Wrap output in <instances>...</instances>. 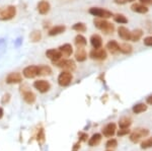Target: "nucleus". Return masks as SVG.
<instances>
[{
	"instance_id": "1",
	"label": "nucleus",
	"mask_w": 152,
	"mask_h": 151,
	"mask_svg": "<svg viewBox=\"0 0 152 151\" xmlns=\"http://www.w3.org/2000/svg\"><path fill=\"white\" fill-rule=\"evenodd\" d=\"M94 23L95 26V28H99L102 31V33L107 34V35H110V34H113L115 31V26L111 23H109L107 20H105L104 18H95L94 20Z\"/></svg>"
},
{
	"instance_id": "2",
	"label": "nucleus",
	"mask_w": 152,
	"mask_h": 151,
	"mask_svg": "<svg viewBox=\"0 0 152 151\" xmlns=\"http://www.w3.org/2000/svg\"><path fill=\"white\" fill-rule=\"evenodd\" d=\"M91 15L94 16H96L99 18H110L112 16H114L112 11L107 10V9H104V8H100V7H92L88 10Z\"/></svg>"
},
{
	"instance_id": "3",
	"label": "nucleus",
	"mask_w": 152,
	"mask_h": 151,
	"mask_svg": "<svg viewBox=\"0 0 152 151\" xmlns=\"http://www.w3.org/2000/svg\"><path fill=\"white\" fill-rule=\"evenodd\" d=\"M16 15V8L13 5L5 7L0 12V20H10Z\"/></svg>"
},
{
	"instance_id": "4",
	"label": "nucleus",
	"mask_w": 152,
	"mask_h": 151,
	"mask_svg": "<svg viewBox=\"0 0 152 151\" xmlns=\"http://www.w3.org/2000/svg\"><path fill=\"white\" fill-rule=\"evenodd\" d=\"M72 79H73V76H72V74H71V72L70 71H63V72H61L60 74H59V76H58V83L60 86H68L70 83H71V81H72Z\"/></svg>"
},
{
	"instance_id": "5",
	"label": "nucleus",
	"mask_w": 152,
	"mask_h": 151,
	"mask_svg": "<svg viewBox=\"0 0 152 151\" xmlns=\"http://www.w3.org/2000/svg\"><path fill=\"white\" fill-rule=\"evenodd\" d=\"M55 64L57 65L59 68H62V69L66 70V71H73V70L76 68L75 62L71 59H61L55 62Z\"/></svg>"
},
{
	"instance_id": "6",
	"label": "nucleus",
	"mask_w": 152,
	"mask_h": 151,
	"mask_svg": "<svg viewBox=\"0 0 152 151\" xmlns=\"http://www.w3.org/2000/svg\"><path fill=\"white\" fill-rule=\"evenodd\" d=\"M149 134L148 129H137L130 135V140L133 143H138L141 140V138L146 137Z\"/></svg>"
},
{
	"instance_id": "7",
	"label": "nucleus",
	"mask_w": 152,
	"mask_h": 151,
	"mask_svg": "<svg viewBox=\"0 0 152 151\" xmlns=\"http://www.w3.org/2000/svg\"><path fill=\"white\" fill-rule=\"evenodd\" d=\"M89 57L94 60H99V61H102L105 60L107 57V53L104 49H94V50L90 51L89 53Z\"/></svg>"
},
{
	"instance_id": "8",
	"label": "nucleus",
	"mask_w": 152,
	"mask_h": 151,
	"mask_svg": "<svg viewBox=\"0 0 152 151\" xmlns=\"http://www.w3.org/2000/svg\"><path fill=\"white\" fill-rule=\"evenodd\" d=\"M34 87L39 90L42 93H45V92H48L51 89V84L49 83L47 80H37V81L34 82Z\"/></svg>"
},
{
	"instance_id": "9",
	"label": "nucleus",
	"mask_w": 152,
	"mask_h": 151,
	"mask_svg": "<svg viewBox=\"0 0 152 151\" xmlns=\"http://www.w3.org/2000/svg\"><path fill=\"white\" fill-rule=\"evenodd\" d=\"M46 57L49 58L51 61H53L54 63L57 61L62 59V54H61L59 49H50V50L46 51Z\"/></svg>"
},
{
	"instance_id": "10",
	"label": "nucleus",
	"mask_w": 152,
	"mask_h": 151,
	"mask_svg": "<svg viewBox=\"0 0 152 151\" xmlns=\"http://www.w3.org/2000/svg\"><path fill=\"white\" fill-rule=\"evenodd\" d=\"M23 76L26 78H35L37 75H39V69L38 66H28L23 69Z\"/></svg>"
},
{
	"instance_id": "11",
	"label": "nucleus",
	"mask_w": 152,
	"mask_h": 151,
	"mask_svg": "<svg viewBox=\"0 0 152 151\" xmlns=\"http://www.w3.org/2000/svg\"><path fill=\"white\" fill-rule=\"evenodd\" d=\"M23 77L21 74L18 72H12L10 74H8V76L6 77V82L8 84H14V83H20Z\"/></svg>"
},
{
	"instance_id": "12",
	"label": "nucleus",
	"mask_w": 152,
	"mask_h": 151,
	"mask_svg": "<svg viewBox=\"0 0 152 151\" xmlns=\"http://www.w3.org/2000/svg\"><path fill=\"white\" fill-rule=\"evenodd\" d=\"M116 130H117L116 124L110 123V124H107L104 129H102V133H104V135L105 136V137L111 138L115 135V134H116Z\"/></svg>"
},
{
	"instance_id": "13",
	"label": "nucleus",
	"mask_w": 152,
	"mask_h": 151,
	"mask_svg": "<svg viewBox=\"0 0 152 151\" xmlns=\"http://www.w3.org/2000/svg\"><path fill=\"white\" fill-rule=\"evenodd\" d=\"M118 35L120 38L124 41H130V36H131V31L127 28L126 26H119L118 28Z\"/></svg>"
},
{
	"instance_id": "14",
	"label": "nucleus",
	"mask_w": 152,
	"mask_h": 151,
	"mask_svg": "<svg viewBox=\"0 0 152 151\" xmlns=\"http://www.w3.org/2000/svg\"><path fill=\"white\" fill-rule=\"evenodd\" d=\"M107 49L113 55H117L118 53H120V45L118 44L117 41H115V40L110 41V42L107 44Z\"/></svg>"
},
{
	"instance_id": "15",
	"label": "nucleus",
	"mask_w": 152,
	"mask_h": 151,
	"mask_svg": "<svg viewBox=\"0 0 152 151\" xmlns=\"http://www.w3.org/2000/svg\"><path fill=\"white\" fill-rule=\"evenodd\" d=\"M90 44H91V46L94 47V49H99L102 48V36L99 35H97V34H94V35H92L90 36Z\"/></svg>"
},
{
	"instance_id": "16",
	"label": "nucleus",
	"mask_w": 152,
	"mask_h": 151,
	"mask_svg": "<svg viewBox=\"0 0 152 151\" xmlns=\"http://www.w3.org/2000/svg\"><path fill=\"white\" fill-rule=\"evenodd\" d=\"M50 9H51V5L48 1L43 0V1H41L40 3L38 4V11L40 14L45 15V14H47L48 12L50 11Z\"/></svg>"
},
{
	"instance_id": "17",
	"label": "nucleus",
	"mask_w": 152,
	"mask_h": 151,
	"mask_svg": "<svg viewBox=\"0 0 152 151\" xmlns=\"http://www.w3.org/2000/svg\"><path fill=\"white\" fill-rule=\"evenodd\" d=\"M59 50H60L63 57H69L73 53V48L70 44H64V45H62L59 48Z\"/></svg>"
},
{
	"instance_id": "18",
	"label": "nucleus",
	"mask_w": 152,
	"mask_h": 151,
	"mask_svg": "<svg viewBox=\"0 0 152 151\" xmlns=\"http://www.w3.org/2000/svg\"><path fill=\"white\" fill-rule=\"evenodd\" d=\"M66 30V26H63V24H59V26H55L49 31V36H58L63 34Z\"/></svg>"
},
{
	"instance_id": "19",
	"label": "nucleus",
	"mask_w": 152,
	"mask_h": 151,
	"mask_svg": "<svg viewBox=\"0 0 152 151\" xmlns=\"http://www.w3.org/2000/svg\"><path fill=\"white\" fill-rule=\"evenodd\" d=\"M131 10L134 12H137V13L144 14L148 12V7L143 5V4H141V3H134L133 5L131 6Z\"/></svg>"
},
{
	"instance_id": "20",
	"label": "nucleus",
	"mask_w": 152,
	"mask_h": 151,
	"mask_svg": "<svg viewBox=\"0 0 152 151\" xmlns=\"http://www.w3.org/2000/svg\"><path fill=\"white\" fill-rule=\"evenodd\" d=\"M87 58V54L86 51L84 50L83 48H78L75 52V59L78 62H84Z\"/></svg>"
},
{
	"instance_id": "21",
	"label": "nucleus",
	"mask_w": 152,
	"mask_h": 151,
	"mask_svg": "<svg viewBox=\"0 0 152 151\" xmlns=\"http://www.w3.org/2000/svg\"><path fill=\"white\" fill-rule=\"evenodd\" d=\"M143 36V31L140 28H136V30L131 31V36H130V41L132 42H138Z\"/></svg>"
},
{
	"instance_id": "22",
	"label": "nucleus",
	"mask_w": 152,
	"mask_h": 151,
	"mask_svg": "<svg viewBox=\"0 0 152 151\" xmlns=\"http://www.w3.org/2000/svg\"><path fill=\"white\" fill-rule=\"evenodd\" d=\"M23 99H24V101H26V104H34L36 101V96H35V93H34V92L28 90V91L23 92Z\"/></svg>"
},
{
	"instance_id": "23",
	"label": "nucleus",
	"mask_w": 152,
	"mask_h": 151,
	"mask_svg": "<svg viewBox=\"0 0 152 151\" xmlns=\"http://www.w3.org/2000/svg\"><path fill=\"white\" fill-rule=\"evenodd\" d=\"M100 141H102V135L99 133L94 134V135L91 136V138L89 139V141H88V145L94 147V146L99 145L100 143Z\"/></svg>"
},
{
	"instance_id": "24",
	"label": "nucleus",
	"mask_w": 152,
	"mask_h": 151,
	"mask_svg": "<svg viewBox=\"0 0 152 151\" xmlns=\"http://www.w3.org/2000/svg\"><path fill=\"white\" fill-rule=\"evenodd\" d=\"M74 42H75V45L77 46V48H83V47H85L87 44L86 39H85L82 35L76 36L74 39Z\"/></svg>"
},
{
	"instance_id": "25",
	"label": "nucleus",
	"mask_w": 152,
	"mask_h": 151,
	"mask_svg": "<svg viewBox=\"0 0 152 151\" xmlns=\"http://www.w3.org/2000/svg\"><path fill=\"white\" fill-rule=\"evenodd\" d=\"M38 69H39V75H41V76L50 75L52 73V69L48 65H40V66H38Z\"/></svg>"
},
{
	"instance_id": "26",
	"label": "nucleus",
	"mask_w": 152,
	"mask_h": 151,
	"mask_svg": "<svg viewBox=\"0 0 152 151\" xmlns=\"http://www.w3.org/2000/svg\"><path fill=\"white\" fill-rule=\"evenodd\" d=\"M132 124V120L129 118V117H123L122 119H120L119 121V126L121 129H127L131 126Z\"/></svg>"
},
{
	"instance_id": "27",
	"label": "nucleus",
	"mask_w": 152,
	"mask_h": 151,
	"mask_svg": "<svg viewBox=\"0 0 152 151\" xmlns=\"http://www.w3.org/2000/svg\"><path fill=\"white\" fill-rule=\"evenodd\" d=\"M132 51H133V47L128 43H123L120 45V52L123 53V54H131Z\"/></svg>"
},
{
	"instance_id": "28",
	"label": "nucleus",
	"mask_w": 152,
	"mask_h": 151,
	"mask_svg": "<svg viewBox=\"0 0 152 151\" xmlns=\"http://www.w3.org/2000/svg\"><path fill=\"white\" fill-rule=\"evenodd\" d=\"M147 109V106L145 104H135V106L133 107V109H132V111H133L134 114H141V113H144Z\"/></svg>"
},
{
	"instance_id": "29",
	"label": "nucleus",
	"mask_w": 152,
	"mask_h": 151,
	"mask_svg": "<svg viewBox=\"0 0 152 151\" xmlns=\"http://www.w3.org/2000/svg\"><path fill=\"white\" fill-rule=\"evenodd\" d=\"M113 18H114V20L116 21V23H120V24H124V23H128V18H127L126 16L124 15V14L117 13V14H115Z\"/></svg>"
},
{
	"instance_id": "30",
	"label": "nucleus",
	"mask_w": 152,
	"mask_h": 151,
	"mask_svg": "<svg viewBox=\"0 0 152 151\" xmlns=\"http://www.w3.org/2000/svg\"><path fill=\"white\" fill-rule=\"evenodd\" d=\"M72 30L78 31V33H84V31H86L87 28H86V26H85V23H77L73 24Z\"/></svg>"
},
{
	"instance_id": "31",
	"label": "nucleus",
	"mask_w": 152,
	"mask_h": 151,
	"mask_svg": "<svg viewBox=\"0 0 152 151\" xmlns=\"http://www.w3.org/2000/svg\"><path fill=\"white\" fill-rule=\"evenodd\" d=\"M29 39H31V42L37 43V42H40L41 39H42V33L40 31H35L29 35Z\"/></svg>"
},
{
	"instance_id": "32",
	"label": "nucleus",
	"mask_w": 152,
	"mask_h": 151,
	"mask_svg": "<svg viewBox=\"0 0 152 151\" xmlns=\"http://www.w3.org/2000/svg\"><path fill=\"white\" fill-rule=\"evenodd\" d=\"M151 147H152V137L147 138V139L141 142L142 149H148V148H151Z\"/></svg>"
},
{
	"instance_id": "33",
	"label": "nucleus",
	"mask_w": 152,
	"mask_h": 151,
	"mask_svg": "<svg viewBox=\"0 0 152 151\" xmlns=\"http://www.w3.org/2000/svg\"><path fill=\"white\" fill-rule=\"evenodd\" d=\"M105 146H107V148H116L118 146V141L116 139H110L105 143Z\"/></svg>"
},
{
	"instance_id": "34",
	"label": "nucleus",
	"mask_w": 152,
	"mask_h": 151,
	"mask_svg": "<svg viewBox=\"0 0 152 151\" xmlns=\"http://www.w3.org/2000/svg\"><path fill=\"white\" fill-rule=\"evenodd\" d=\"M144 45L147 46V47H152V36H146L143 41Z\"/></svg>"
},
{
	"instance_id": "35",
	"label": "nucleus",
	"mask_w": 152,
	"mask_h": 151,
	"mask_svg": "<svg viewBox=\"0 0 152 151\" xmlns=\"http://www.w3.org/2000/svg\"><path fill=\"white\" fill-rule=\"evenodd\" d=\"M129 133H130L129 128H127V129H121V130L118 131V136H119V137H121V136H125V135H127V134H129Z\"/></svg>"
},
{
	"instance_id": "36",
	"label": "nucleus",
	"mask_w": 152,
	"mask_h": 151,
	"mask_svg": "<svg viewBox=\"0 0 152 151\" xmlns=\"http://www.w3.org/2000/svg\"><path fill=\"white\" fill-rule=\"evenodd\" d=\"M139 1H140L141 4H143V5H145V6L151 5L152 4V0H139Z\"/></svg>"
},
{
	"instance_id": "37",
	"label": "nucleus",
	"mask_w": 152,
	"mask_h": 151,
	"mask_svg": "<svg viewBox=\"0 0 152 151\" xmlns=\"http://www.w3.org/2000/svg\"><path fill=\"white\" fill-rule=\"evenodd\" d=\"M9 97H10V96H9L8 93L5 94V96H3V99H2V104H5V103H7V101H9Z\"/></svg>"
},
{
	"instance_id": "38",
	"label": "nucleus",
	"mask_w": 152,
	"mask_h": 151,
	"mask_svg": "<svg viewBox=\"0 0 152 151\" xmlns=\"http://www.w3.org/2000/svg\"><path fill=\"white\" fill-rule=\"evenodd\" d=\"M114 2H115L116 4H121V5H122V4L127 3L128 1H127V0H114Z\"/></svg>"
},
{
	"instance_id": "39",
	"label": "nucleus",
	"mask_w": 152,
	"mask_h": 151,
	"mask_svg": "<svg viewBox=\"0 0 152 151\" xmlns=\"http://www.w3.org/2000/svg\"><path fill=\"white\" fill-rule=\"evenodd\" d=\"M38 140L44 141V132H43V130L40 131V134H39V136H38Z\"/></svg>"
},
{
	"instance_id": "40",
	"label": "nucleus",
	"mask_w": 152,
	"mask_h": 151,
	"mask_svg": "<svg viewBox=\"0 0 152 151\" xmlns=\"http://www.w3.org/2000/svg\"><path fill=\"white\" fill-rule=\"evenodd\" d=\"M146 101H147V104H152V94L147 97Z\"/></svg>"
},
{
	"instance_id": "41",
	"label": "nucleus",
	"mask_w": 152,
	"mask_h": 151,
	"mask_svg": "<svg viewBox=\"0 0 152 151\" xmlns=\"http://www.w3.org/2000/svg\"><path fill=\"white\" fill-rule=\"evenodd\" d=\"M2 116H3V109L0 108V119L2 118Z\"/></svg>"
},
{
	"instance_id": "42",
	"label": "nucleus",
	"mask_w": 152,
	"mask_h": 151,
	"mask_svg": "<svg viewBox=\"0 0 152 151\" xmlns=\"http://www.w3.org/2000/svg\"><path fill=\"white\" fill-rule=\"evenodd\" d=\"M127 1H128V2H134L135 0H127Z\"/></svg>"
},
{
	"instance_id": "43",
	"label": "nucleus",
	"mask_w": 152,
	"mask_h": 151,
	"mask_svg": "<svg viewBox=\"0 0 152 151\" xmlns=\"http://www.w3.org/2000/svg\"><path fill=\"white\" fill-rule=\"evenodd\" d=\"M107 151H112V150H107Z\"/></svg>"
}]
</instances>
